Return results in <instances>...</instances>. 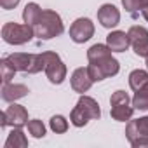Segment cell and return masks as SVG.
Returning a JSON list of instances; mask_svg holds the SVG:
<instances>
[{"mask_svg": "<svg viewBox=\"0 0 148 148\" xmlns=\"http://www.w3.org/2000/svg\"><path fill=\"white\" fill-rule=\"evenodd\" d=\"M141 4H143V7H145V5H148V0H141Z\"/></svg>", "mask_w": 148, "mask_h": 148, "instance_id": "cell-27", "label": "cell"}, {"mask_svg": "<svg viewBox=\"0 0 148 148\" xmlns=\"http://www.w3.org/2000/svg\"><path fill=\"white\" fill-rule=\"evenodd\" d=\"M18 70L14 68L12 61L9 58H2L0 59V73H2V84H9L14 79V73Z\"/></svg>", "mask_w": 148, "mask_h": 148, "instance_id": "cell-21", "label": "cell"}, {"mask_svg": "<svg viewBox=\"0 0 148 148\" xmlns=\"http://www.w3.org/2000/svg\"><path fill=\"white\" fill-rule=\"evenodd\" d=\"M26 127H28V132H30L33 138H37V139L45 136V125H44V122H42V120H38V119L28 120Z\"/></svg>", "mask_w": 148, "mask_h": 148, "instance_id": "cell-23", "label": "cell"}, {"mask_svg": "<svg viewBox=\"0 0 148 148\" xmlns=\"http://www.w3.org/2000/svg\"><path fill=\"white\" fill-rule=\"evenodd\" d=\"M146 66H148V56H146Z\"/></svg>", "mask_w": 148, "mask_h": 148, "instance_id": "cell-28", "label": "cell"}, {"mask_svg": "<svg viewBox=\"0 0 148 148\" xmlns=\"http://www.w3.org/2000/svg\"><path fill=\"white\" fill-rule=\"evenodd\" d=\"M120 70V63L113 56H106L96 63H89L87 71L92 79V82H101L108 77H115Z\"/></svg>", "mask_w": 148, "mask_h": 148, "instance_id": "cell-7", "label": "cell"}, {"mask_svg": "<svg viewBox=\"0 0 148 148\" xmlns=\"http://www.w3.org/2000/svg\"><path fill=\"white\" fill-rule=\"evenodd\" d=\"M110 115L113 120L119 122H129L132 113H134V106L131 105V98L127 96L125 91H115L110 98Z\"/></svg>", "mask_w": 148, "mask_h": 148, "instance_id": "cell-5", "label": "cell"}, {"mask_svg": "<svg viewBox=\"0 0 148 148\" xmlns=\"http://www.w3.org/2000/svg\"><path fill=\"white\" fill-rule=\"evenodd\" d=\"M127 35H129V42L132 45L134 54L139 58H146L148 56V30L145 26L134 25L127 30Z\"/></svg>", "mask_w": 148, "mask_h": 148, "instance_id": "cell-11", "label": "cell"}, {"mask_svg": "<svg viewBox=\"0 0 148 148\" xmlns=\"http://www.w3.org/2000/svg\"><path fill=\"white\" fill-rule=\"evenodd\" d=\"M145 84H148V71L146 70H132L129 73V87L136 92L138 89H141Z\"/></svg>", "mask_w": 148, "mask_h": 148, "instance_id": "cell-18", "label": "cell"}, {"mask_svg": "<svg viewBox=\"0 0 148 148\" xmlns=\"http://www.w3.org/2000/svg\"><path fill=\"white\" fill-rule=\"evenodd\" d=\"M98 21L103 28L112 30L120 23V11L113 4H103L98 9Z\"/></svg>", "mask_w": 148, "mask_h": 148, "instance_id": "cell-12", "label": "cell"}, {"mask_svg": "<svg viewBox=\"0 0 148 148\" xmlns=\"http://www.w3.org/2000/svg\"><path fill=\"white\" fill-rule=\"evenodd\" d=\"M125 138L134 148L148 146V115L139 117L136 120H129L125 127Z\"/></svg>", "mask_w": 148, "mask_h": 148, "instance_id": "cell-6", "label": "cell"}, {"mask_svg": "<svg viewBox=\"0 0 148 148\" xmlns=\"http://www.w3.org/2000/svg\"><path fill=\"white\" fill-rule=\"evenodd\" d=\"M112 52L113 51L108 47V44H94L87 51V59H89V63H96L106 56H112Z\"/></svg>", "mask_w": 148, "mask_h": 148, "instance_id": "cell-17", "label": "cell"}, {"mask_svg": "<svg viewBox=\"0 0 148 148\" xmlns=\"http://www.w3.org/2000/svg\"><path fill=\"white\" fill-rule=\"evenodd\" d=\"M42 54H44V58H45V70H44V71H45L49 82H51V84H56V86L63 84L64 79H66L68 70H66V64L61 61L59 54H56V52H52V51H45V52H42Z\"/></svg>", "mask_w": 148, "mask_h": 148, "instance_id": "cell-8", "label": "cell"}, {"mask_svg": "<svg viewBox=\"0 0 148 148\" xmlns=\"http://www.w3.org/2000/svg\"><path fill=\"white\" fill-rule=\"evenodd\" d=\"M30 92V89L25 84H4L2 86V99L7 103H14L16 99L25 98Z\"/></svg>", "mask_w": 148, "mask_h": 148, "instance_id": "cell-15", "label": "cell"}, {"mask_svg": "<svg viewBox=\"0 0 148 148\" xmlns=\"http://www.w3.org/2000/svg\"><path fill=\"white\" fill-rule=\"evenodd\" d=\"M28 146V138L23 132V127H12L11 134L7 136L4 148H26Z\"/></svg>", "mask_w": 148, "mask_h": 148, "instance_id": "cell-16", "label": "cell"}, {"mask_svg": "<svg viewBox=\"0 0 148 148\" xmlns=\"http://www.w3.org/2000/svg\"><path fill=\"white\" fill-rule=\"evenodd\" d=\"M141 14H143V18L148 21V5H145V7L141 9Z\"/></svg>", "mask_w": 148, "mask_h": 148, "instance_id": "cell-26", "label": "cell"}, {"mask_svg": "<svg viewBox=\"0 0 148 148\" xmlns=\"http://www.w3.org/2000/svg\"><path fill=\"white\" fill-rule=\"evenodd\" d=\"M33 37H35V30L28 23L19 25V23L9 21L2 26V38L9 45H23V44L30 42Z\"/></svg>", "mask_w": 148, "mask_h": 148, "instance_id": "cell-3", "label": "cell"}, {"mask_svg": "<svg viewBox=\"0 0 148 148\" xmlns=\"http://www.w3.org/2000/svg\"><path fill=\"white\" fill-rule=\"evenodd\" d=\"M49 127H51V131L56 132V134H64V132L68 131V120H66L63 115H54V117H51V120H49Z\"/></svg>", "mask_w": 148, "mask_h": 148, "instance_id": "cell-22", "label": "cell"}, {"mask_svg": "<svg viewBox=\"0 0 148 148\" xmlns=\"http://www.w3.org/2000/svg\"><path fill=\"white\" fill-rule=\"evenodd\" d=\"M106 44L108 47L113 51V52H125L131 45L129 42V35L122 30H115V32H110L108 37H106Z\"/></svg>", "mask_w": 148, "mask_h": 148, "instance_id": "cell-14", "label": "cell"}, {"mask_svg": "<svg viewBox=\"0 0 148 148\" xmlns=\"http://www.w3.org/2000/svg\"><path fill=\"white\" fill-rule=\"evenodd\" d=\"M132 106H134L136 110H143V112L148 110V84H145L141 89H138V91L134 92Z\"/></svg>", "mask_w": 148, "mask_h": 148, "instance_id": "cell-20", "label": "cell"}, {"mask_svg": "<svg viewBox=\"0 0 148 148\" xmlns=\"http://www.w3.org/2000/svg\"><path fill=\"white\" fill-rule=\"evenodd\" d=\"M33 30H35V37H38L40 40H51L59 37L64 32V26L61 16L56 11L44 9L38 21L33 25Z\"/></svg>", "mask_w": 148, "mask_h": 148, "instance_id": "cell-1", "label": "cell"}, {"mask_svg": "<svg viewBox=\"0 0 148 148\" xmlns=\"http://www.w3.org/2000/svg\"><path fill=\"white\" fill-rule=\"evenodd\" d=\"M101 117V108L98 105V101L91 96L82 94L75 105V108L70 113V122L75 127H84L87 125L89 120H98Z\"/></svg>", "mask_w": 148, "mask_h": 148, "instance_id": "cell-2", "label": "cell"}, {"mask_svg": "<svg viewBox=\"0 0 148 148\" xmlns=\"http://www.w3.org/2000/svg\"><path fill=\"white\" fill-rule=\"evenodd\" d=\"M19 2L21 0H0V5H2V9H5V11H11L14 7H18Z\"/></svg>", "mask_w": 148, "mask_h": 148, "instance_id": "cell-25", "label": "cell"}, {"mask_svg": "<svg viewBox=\"0 0 148 148\" xmlns=\"http://www.w3.org/2000/svg\"><path fill=\"white\" fill-rule=\"evenodd\" d=\"M94 35V23L89 18H79L70 26V38L75 44H84Z\"/></svg>", "mask_w": 148, "mask_h": 148, "instance_id": "cell-10", "label": "cell"}, {"mask_svg": "<svg viewBox=\"0 0 148 148\" xmlns=\"http://www.w3.org/2000/svg\"><path fill=\"white\" fill-rule=\"evenodd\" d=\"M122 5H124V9H125L131 16H136V14L143 9L141 0H122Z\"/></svg>", "mask_w": 148, "mask_h": 148, "instance_id": "cell-24", "label": "cell"}, {"mask_svg": "<svg viewBox=\"0 0 148 148\" xmlns=\"http://www.w3.org/2000/svg\"><path fill=\"white\" fill-rule=\"evenodd\" d=\"M14 68L18 71L23 73H30V75H35V73H40L42 70H45V58L44 54H28V52H12L7 56Z\"/></svg>", "mask_w": 148, "mask_h": 148, "instance_id": "cell-4", "label": "cell"}, {"mask_svg": "<svg viewBox=\"0 0 148 148\" xmlns=\"http://www.w3.org/2000/svg\"><path fill=\"white\" fill-rule=\"evenodd\" d=\"M70 82H71V89L75 92H79V94H86L91 89V86L94 84L91 75H89V71H87V68H77L71 73Z\"/></svg>", "mask_w": 148, "mask_h": 148, "instance_id": "cell-13", "label": "cell"}, {"mask_svg": "<svg viewBox=\"0 0 148 148\" xmlns=\"http://www.w3.org/2000/svg\"><path fill=\"white\" fill-rule=\"evenodd\" d=\"M28 124V112L23 105H16L12 103L11 106H7V110H4L0 113V127H25Z\"/></svg>", "mask_w": 148, "mask_h": 148, "instance_id": "cell-9", "label": "cell"}, {"mask_svg": "<svg viewBox=\"0 0 148 148\" xmlns=\"http://www.w3.org/2000/svg\"><path fill=\"white\" fill-rule=\"evenodd\" d=\"M42 11H44V9H42L37 2H30V4H26L25 9H23V19H25V23H28V25L33 26V25L38 21Z\"/></svg>", "mask_w": 148, "mask_h": 148, "instance_id": "cell-19", "label": "cell"}]
</instances>
